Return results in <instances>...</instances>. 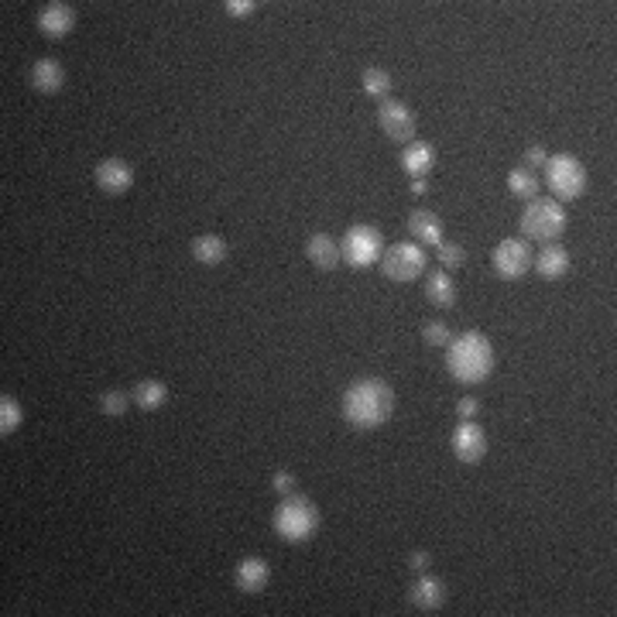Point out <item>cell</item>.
<instances>
[{"label":"cell","instance_id":"6da1fadb","mask_svg":"<svg viewBox=\"0 0 617 617\" xmlns=\"http://www.w3.org/2000/svg\"><path fill=\"white\" fill-rule=\"evenodd\" d=\"M340 412H343V419L350 422L353 429H364V433L367 429H381L394 412L392 384L381 378H357L343 392Z\"/></svg>","mask_w":617,"mask_h":617},{"label":"cell","instance_id":"7a4b0ae2","mask_svg":"<svg viewBox=\"0 0 617 617\" xmlns=\"http://www.w3.org/2000/svg\"><path fill=\"white\" fill-rule=\"evenodd\" d=\"M446 371L460 384H480V381L491 378L494 371V347L491 340L470 329L463 337L449 340V350H446Z\"/></svg>","mask_w":617,"mask_h":617},{"label":"cell","instance_id":"3957f363","mask_svg":"<svg viewBox=\"0 0 617 617\" xmlns=\"http://www.w3.org/2000/svg\"><path fill=\"white\" fill-rule=\"evenodd\" d=\"M275 532L285 539V542H308L312 535L319 532V507L312 505L302 494H288L281 497V505L275 507Z\"/></svg>","mask_w":617,"mask_h":617},{"label":"cell","instance_id":"277c9868","mask_svg":"<svg viewBox=\"0 0 617 617\" xmlns=\"http://www.w3.org/2000/svg\"><path fill=\"white\" fill-rule=\"evenodd\" d=\"M566 230V210L556 199H528V206L521 213V234L528 240H552Z\"/></svg>","mask_w":617,"mask_h":617},{"label":"cell","instance_id":"5b68a950","mask_svg":"<svg viewBox=\"0 0 617 617\" xmlns=\"http://www.w3.org/2000/svg\"><path fill=\"white\" fill-rule=\"evenodd\" d=\"M542 169H546L549 189L559 199L583 196V189H587V169H583V162H580L576 154H549V162Z\"/></svg>","mask_w":617,"mask_h":617},{"label":"cell","instance_id":"8992f818","mask_svg":"<svg viewBox=\"0 0 617 617\" xmlns=\"http://www.w3.org/2000/svg\"><path fill=\"white\" fill-rule=\"evenodd\" d=\"M340 254H343V261L350 267H371L384 254V237H381L378 226L353 224L343 234V240H340Z\"/></svg>","mask_w":617,"mask_h":617},{"label":"cell","instance_id":"52a82bcc","mask_svg":"<svg viewBox=\"0 0 617 617\" xmlns=\"http://www.w3.org/2000/svg\"><path fill=\"white\" fill-rule=\"evenodd\" d=\"M425 261H429V254L422 244L415 240H402V244H392L388 251L381 254V267H384V275L398 285H408V281H415L425 271Z\"/></svg>","mask_w":617,"mask_h":617},{"label":"cell","instance_id":"ba28073f","mask_svg":"<svg viewBox=\"0 0 617 617\" xmlns=\"http://www.w3.org/2000/svg\"><path fill=\"white\" fill-rule=\"evenodd\" d=\"M491 261L501 278H521V275H528V267H532V247L521 237H507L491 251Z\"/></svg>","mask_w":617,"mask_h":617},{"label":"cell","instance_id":"9c48e42d","mask_svg":"<svg viewBox=\"0 0 617 617\" xmlns=\"http://www.w3.org/2000/svg\"><path fill=\"white\" fill-rule=\"evenodd\" d=\"M378 124H381V131H384L392 141H398V144L415 141V117H412V110H408L405 103H398V99H392V97L381 99Z\"/></svg>","mask_w":617,"mask_h":617},{"label":"cell","instance_id":"30bf717a","mask_svg":"<svg viewBox=\"0 0 617 617\" xmlns=\"http://www.w3.org/2000/svg\"><path fill=\"white\" fill-rule=\"evenodd\" d=\"M449 446L456 453V460L460 463H480L484 460V453H487V433L480 429L477 422H460L453 435H449Z\"/></svg>","mask_w":617,"mask_h":617},{"label":"cell","instance_id":"8fae6325","mask_svg":"<svg viewBox=\"0 0 617 617\" xmlns=\"http://www.w3.org/2000/svg\"><path fill=\"white\" fill-rule=\"evenodd\" d=\"M93 179L103 193H110V196H124L127 189L134 185V169L127 165L124 158H103L93 172Z\"/></svg>","mask_w":617,"mask_h":617},{"label":"cell","instance_id":"7c38bea8","mask_svg":"<svg viewBox=\"0 0 617 617\" xmlns=\"http://www.w3.org/2000/svg\"><path fill=\"white\" fill-rule=\"evenodd\" d=\"M72 28H76V7L72 4H62V0L45 4L42 15H38V31L45 38H66Z\"/></svg>","mask_w":617,"mask_h":617},{"label":"cell","instance_id":"4fadbf2b","mask_svg":"<svg viewBox=\"0 0 617 617\" xmlns=\"http://www.w3.org/2000/svg\"><path fill=\"white\" fill-rule=\"evenodd\" d=\"M408 601L415 603L419 611H425V614H435V611L446 603V583H443L439 576L422 573L419 580L412 583V590H408Z\"/></svg>","mask_w":617,"mask_h":617},{"label":"cell","instance_id":"5bb4252c","mask_svg":"<svg viewBox=\"0 0 617 617\" xmlns=\"http://www.w3.org/2000/svg\"><path fill=\"white\" fill-rule=\"evenodd\" d=\"M408 234L422 247H439L443 244V220L433 210H415L408 216Z\"/></svg>","mask_w":617,"mask_h":617},{"label":"cell","instance_id":"9a60e30c","mask_svg":"<svg viewBox=\"0 0 617 617\" xmlns=\"http://www.w3.org/2000/svg\"><path fill=\"white\" fill-rule=\"evenodd\" d=\"M435 165V148L425 144V141H408L405 152H402V169L412 175V179H425Z\"/></svg>","mask_w":617,"mask_h":617},{"label":"cell","instance_id":"2e32d148","mask_svg":"<svg viewBox=\"0 0 617 617\" xmlns=\"http://www.w3.org/2000/svg\"><path fill=\"white\" fill-rule=\"evenodd\" d=\"M271 580V566L265 559H240L237 570H234V583H237L244 593H261Z\"/></svg>","mask_w":617,"mask_h":617},{"label":"cell","instance_id":"e0dca14e","mask_svg":"<svg viewBox=\"0 0 617 617\" xmlns=\"http://www.w3.org/2000/svg\"><path fill=\"white\" fill-rule=\"evenodd\" d=\"M532 267L549 281H559L566 278V271H570V254L562 251L559 244H546L542 251L532 257Z\"/></svg>","mask_w":617,"mask_h":617},{"label":"cell","instance_id":"ac0fdd59","mask_svg":"<svg viewBox=\"0 0 617 617\" xmlns=\"http://www.w3.org/2000/svg\"><path fill=\"white\" fill-rule=\"evenodd\" d=\"M306 254L308 261L316 267H323V271H333V267L343 261V254H340V240L329 237V234H312L306 244Z\"/></svg>","mask_w":617,"mask_h":617},{"label":"cell","instance_id":"d6986e66","mask_svg":"<svg viewBox=\"0 0 617 617\" xmlns=\"http://www.w3.org/2000/svg\"><path fill=\"white\" fill-rule=\"evenodd\" d=\"M31 86L38 89V93H58L62 86H66V69L58 66L56 58H42V62H35V69H31Z\"/></svg>","mask_w":617,"mask_h":617},{"label":"cell","instance_id":"ffe728a7","mask_svg":"<svg viewBox=\"0 0 617 617\" xmlns=\"http://www.w3.org/2000/svg\"><path fill=\"white\" fill-rule=\"evenodd\" d=\"M425 298H429L435 308L456 306V285H453V278H449L446 271H433V275L425 278Z\"/></svg>","mask_w":617,"mask_h":617},{"label":"cell","instance_id":"44dd1931","mask_svg":"<svg viewBox=\"0 0 617 617\" xmlns=\"http://www.w3.org/2000/svg\"><path fill=\"white\" fill-rule=\"evenodd\" d=\"M134 402H138L144 412H158V408H165V402H169V384L158 378L141 381L138 388H134Z\"/></svg>","mask_w":617,"mask_h":617},{"label":"cell","instance_id":"7402d4cb","mask_svg":"<svg viewBox=\"0 0 617 617\" xmlns=\"http://www.w3.org/2000/svg\"><path fill=\"white\" fill-rule=\"evenodd\" d=\"M193 257L199 265H220V261H226V240L220 234H203L193 240Z\"/></svg>","mask_w":617,"mask_h":617},{"label":"cell","instance_id":"603a6c76","mask_svg":"<svg viewBox=\"0 0 617 617\" xmlns=\"http://www.w3.org/2000/svg\"><path fill=\"white\" fill-rule=\"evenodd\" d=\"M507 189H511V196L518 199H539V179L532 175V169L507 172Z\"/></svg>","mask_w":617,"mask_h":617},{"label":"cell","instance_id":"cb8c5ba5","mask_svg":"<svg viewBox=\"0 0 617 617\" xmlns=\"http://www.w3.org/2000/svg\"><path fill=\"white\" fill-rule=\"evenodd\" d=\"M361 83H364V93L374 99H388L392 97V72L384 69H364V76H361Z\"/></svg>","mask_w":617,"mask_h":617},{"label":"cell","instance_id":"d4e9b609","mask_svg":"<svg viewBox=\"0 0 617 617\" xmlns=\"http://www.w3.org/2000/svg\"><path fill=\"white\" fill-rule=\"evenodd\" d=\"M21 419H25V412H21V402L17 398H11V394H4L0 398V435H11L21 425Z\"/></svg>","mask_w":617,"mask_h":617},{"label":"cell","instance_id":"484cf974","mask_svg":"<svg viewBox=\"0 0 617 617\" xmlns=\"http://www.w3.org/2000/svg\"><path fill=\"white\" fill-rule=\"evenodd\" d=\"M127 405H131V398H127V392H120V388H110V392L99 394V412L110 415V419H124Z\"/></svg>","mask_w":617,"mask_h":617},{"label":"cell","instance_id":"4316f807","mask_svg":"<svg viewBox=\"0 0 617 617\" xmlns=\"http://www.w3.org/2000/svg\"><path fill=\"white\" fill-rule=\"evenodd\" d=\"M422 337H425V343H429V347H449L453 333H449V326L443 323V319H433V323L422 326Z\"/></svg>","mask_w":617,"mask_h":617},{"label":"cell","instance_id":"83f0119b","mask_svg":"<svg viewBox=\"0 0 617 617\" xmlns=\"http://www.w3.org/2000/svg\"><path fill=\"white\" fill-rule=\"evenodd\" d=\"M439 261H443V267H463V261H466V254H463L460 244H449V240H443L439 244Z\"/></svg>","mask_w":617,"mask_h":617},{"label":"cell","instance_id":"f1b7e54d","mask_svg":"<svg viewBox=\"0 0 617 617\" xmlns=\"http://www.w3.org/2000/svg\"><path fill=\"white\" fill-rule=\"evenodd\" d=\"M271 487H275L278 497H288V494H295V477L288 474V470H278V474L271 477Z\"/></svg>","mask_w":617,"mask_h":617},{"label":"cell","instance_id":"f546056e","mask_svg":"<svg viewBox=\"0 0 617 617\" xmlns=\"http://www.w3.org/2000/svg\"><path fill=\"white\" fill-rule=\"evenodd\" d=\"M224 7H226V15L230 17H251L254 11H257V4H254V0H226Z\"/></svg>","mask_w":617,"mask_h":617},{"label":"cell","instance_id":"4dcf8cb0","mask_svg":"<svg viewBox=\"0 0 617 617\" xmlns=\"http://www.w3.org/2000/svg\"><path fill=\"white\" fill-rule=\"evenodd\" d=\"M456 415H460L463 422L477 419L480 415V402L474 398V394H466V398H460V405H456Z\"/></svg>","mask_w":617,"mask_h":617},{"label":"cell","instance_id":"1f68e13d","mask_svg":"<svg viewBox=\"0 0 617 617\" xmlns=\"http://www.w3.org/2000/svg\"><path fill=\"white\" fill-rule=\"evenodd\" d=\"M525 162H528V169H542L549 162V152L542 148V144H532L528 152H525Z\"/></svg>","mask_w":617,"mask_h":617},{"label":"cell","instance_id":"d6a6232c","mask_svg":"<svg viewBox=\"0 0 617 617\" xmlns=\"http://www.w3.org/2000/svg\"><path fill=\"white\" fill-rule=\"evenodd\" d=\"M429 552H412V556H408V566H412V570H415V573H425V570H429Z\"/></svg>","mask_w":617,"mask_h":617},{"label":"cell","instance_id":"836d02e7","mask_svg":"<svg viewBox=\"0 0 617 617\" xmlns=\"http://www.w3.org/2000/svg\"><path fill=\"white\" fill-rule=\"evenodd\" d=\"M429 193V183L425 179H412V196H425Z\"/></svg>","mask_w":617,"mask_h":617}]
</instances>
